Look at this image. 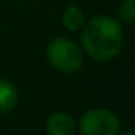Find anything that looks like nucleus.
<instances>
[{
  "label": "nucleus",
  "instance_id": "obj_5",
  "mask_svg": "<svg viewBox=\"0 0 135 135\" xmlns=\"http://www.w3.org/2000/svg\"><path fill=\"white\" fill-rule=\"evenodd\" d=\"M62 24L69 32H80L83 26L86 24V15L84 10L78 5L67 7L62 15Z\"/></svg>",
  "mask_w": 135,
  "mask_h": 135
},
{
  "label": "nucleus",
  "instance_id": "obj_6",
  "mask_svg": "<svg viewBox=\"0 0 135 135\" xmlns=\"http://www.w3.org/2000/svg\"><path fill=\"white\" fill-rule=\"evenodd\" d=\"M18 103V91L15 84L8 80L0 78V111L5 113L16 107Z\"/></svg>",
  "mask_w": 135,
  "mask_h": 135
},
{
  "label": "nucleus",
  "instance_id": "obj_7",
  "mask_svg": "<svg viewBox=\"0 0 135 135\" xmlns=\"http://www.w3.org/2000/svg\"><path fill=\"white\" fill-rule=\"evenodd\" d=\"M119 19L126 24H133L135 21V0H121L118 7Z\"/></svg>",
  "mask_w": 135,
  "mask_h": 135
},
{
  "label": "nucleus",
  "instance_id": "obj_1",
  "mask_svg": "<svg viewBox=\"0 0 135 135\" xmlns=\"http://www.w3.org/2000/svg\"><path fill=\"white\" fill-rule=\"evenodd\" d=\"M81 45L84 52L97 62L114 59L124 45L121 22L110 15L94 16L83 26Z\"/></svg>",
  "mask_w": 135,
  "mask_h": 135
},
{
  "label": "nucleus",
  "instance_id": "obj_4",
  "mask_svg": "<svg viewBox=\"0 0 135 135\" xmlns=\"http://www.w3.org/2000/svg\"><path fill=\"white\" fill-rule=\"evenodd\" d=\"M46 132L48 135H75L76 126L70 114L57 111L46 119Z\"/></svg>",
  "mask_w": 135,
  "mask_h": 135
},
{
  "label": "nucleus",
  "instance_id": "obj_2",
  "mask_svg": "<svg viewBox=\"0 0 135 135\" xmlns=\"http://www.w3.org/2000/svg\"><path fill=\"white\" fill-rule=\"evenodd\" d=\"M46 57L54 69L62 73H75L84 64L83 49L65 37H57L49 41L46 48Z\"/></svg>",
  "mask_w": 135,
  "mask_h": 135
},
{
  "label": "nucleus",
  "instance_id": "obj_8",
  "mask_svg": "<svg viewBox=\"0 0 135 135\" xmlns=\"http://www.w3.org/2000/svg\"><path fill=\"white\" fill-rule=\"evenodd\" d=\"M122 135H135V133H133V130H127V132H124Z\"/></svg>",
  "mask_w": 135,
  "mask_h": 135
},
{
  "label": "nucleus",
  "instance_id": "obj_3",
  "mask_svg": "<svg viewBox=\"0 0 135 135\" xmlns=\"http://www.w3.org/2000/svg\"><path fill=\"white\" fill-rule=\"evenodd\" d=\"M119 118L105 108H92L86 111L80 119L81 135H118Z\"/></svg>",
  "mask_w": 135,
  "mask_h": 135
}]
</instances>
